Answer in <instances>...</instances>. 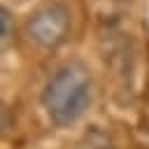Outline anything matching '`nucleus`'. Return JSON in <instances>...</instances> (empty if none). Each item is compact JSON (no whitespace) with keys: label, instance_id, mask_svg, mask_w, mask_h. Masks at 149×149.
<instances>
[{"label":"nucleus","instance_id":"nucleus-3","mask_svg":"<svg viewBox=\"0 0 149 149\" xmlns=\"http://www.w3.org/2000/svg\"><path fill=\"white\" fill-rule=\"evenodd\" d=\"M79 149H112V147H109V140L100 130H91L84 137V142L79 144Z\"/></svg>","mask_w":149,"mask_h":149},{"label":"nucleus","instance_id":"nucleus-4","mask_svg":"<svg viewBox=\"0 0 149 149\" xmlns=\"http://www.w3.org/2000/svg\"><path fill=\"white\" fill-rule=\"evenodd\" d=\"M14 33V23H12V12L7 7L0 9V37H2V47H7L9 37Z\"/></svg>","mask_w":149,"mask_h":149},{"label":"nucleus","instance_id":"nucleus-2","mask_svg":"<svg viewBox=\"0 0 149 149\" xmlns=\"http://www.w3.org/2000/svg\"><path fill=\"white\" fill-rule=\"evenodd\" d=\"M70 26H72V14L70 7L61 0H49L44 5H40L26 21V33L28 37L42 47V49H58L68 35H70Z\"/></svg>","mask_w":149,"mask_h":149},{"label":"nucleus","instance_id":"nucleus-1","mask_svg":"<svg viewBox=\"0 0 149 149\" xmlns=\"http://www.w3.org/2000/svg\"><path fill=\"white\" fill-rule=\"evenodd\" d=\"M42 105L49 121L58 128L77 123L91 105V72L84 63H63L44 84Z\"/></svg>","mask_w":149,"mask_h":149}]
</instances>
